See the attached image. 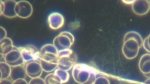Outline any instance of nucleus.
Listing matches in <instances>:
<instances>
[{
    "label": "nucleus",
    "mask_w": 150,
    "mask_h": 84,
    "mask_svg": "<svg viewBox=\"0 0 150 84\" xmlns=\"http://www.w3.org/2000/svg\"><path fill=\"white\" fill-rule=\"evenodd\" d=\"M5 10L2 15L8 18H13L17 16L15 11L16 6L17 2L14 0H6L4 1Z\"/></svg>",
    "instance_id": "nucleus-13"
},
{
    "label": "nucleus",
    "mask_w": 150,
    "mask_h": 84,
    "mask_svg": "<svg viewBox=\"0 0 150 84\" xmlns=\"http://www.w3.org/2000/svg\"><path fill=\"white\" fill-rule=\"evenodd\" d=\"M144 84H150V78H148L146 80Z\"/></svg>",
    "instance_id": "nucleus-29"
},
{
    "label": "nucleus",
    "mask_w": 150,
    "mask_h": 84,
    "mask_svg": "<svg viewBox=\"0 0 150 84\" xmlns=\"http://www.w3.org/2000/svg\"><path fill=\"white\" fill-rule=\"evenodd\" d=\"M18 48L25 62L40 60V51L35 46L28 45Z\"/></svg>",
    "instance_id": "nucleus-5"
},
{
    "label": "nucleus",
    "mask_w": 150,
    "mask_h": 84,
    "mask_svg": "<svg viewBox=\"0 0 150 84\" xmlns=\"http://www.w3.org/2000/svg\"><path fill=\"white\" fill-rule=\"evenodd\" d=\"M27 74L26 67L24 65L13 66L11 70L10 78L13 81L19 79H25Z\"/></svg>",
    "instance_id": "nucleus-12"
},
{
    "label": "nucleus",
    "mask_w": 150,
    "mask_h": 84,
    "mask_svg": "<svg viewBox=\"0 0 150 84\" xmlns=\"http://www.w3.org/2000/svg\"><path fill=\"white\" fill-rule=\"evenodd\" d=\"M13 84H29L25 79H19L13 81Z\"/></svg>",
    "instance_id": "nucleus-25"
},
{
    "label": "nucleus",
    "mask_w": 150,
    "mask_h": 84,
    "mask_svg": "<svg viewBox=\"0 0 150 84\" xmlns=\"http://www.w3.org/2000/svg\"><path fill=\"white\" fill-rule=\"evenodd\" d=\"M45 84H61L59 77L55 74L50 73L47 75L45 79Z\"/></svg>",
    "instance_id": "nucleus-19"
},
{
    "label": "nucleus",
    "mask_w": 150,
    "mask_h": 84,
    "mask_svg": "<svg viewBox=\"0 0 150 84\" xmlns=\"http://www.w3.org/2000/svg\"><path fill=\"white\" fill-rule=\"evenodd\" d=\"M13 41L9 38H5L0 41V52L1 55L5 56L13 50Z\"/></svg>",
    "instance_id": "nucleus-16"
},
{
    "label": "nucleus",
    "mask_w": 150,
    "mask_h": 84,
    "mask_svg": "<svg viewBox=\"0 0 150 84\" xmlns=\"http://www.w3.org/2000/svg\"><path fill=\"white\" fill-rule=\"evenodd\" d=\"M74 41L73 35L69 32L64 31L59 33L53 40V45L58 51L70 49Z\"/></svg>",
    "instance_id": "nucleus-3"
},
{
    "label": "nucleus",
    "mask_w": 150,
    "mask_h": 84,
    "mask_svg": "<svg viewBox=\"0 0 150 84\" xmlns=\"http://www.w3.org/2000/svg\"><path fill=\"white\" fill-rule=\"evenodd\" d=\"M25 63L27 74L31 78H39L42 75L43 72L42 68L40 64V61L33 60Z\"/></svg>",
    "instance_id": "nucleus-8"
},
{
    "label": "nucleus",
    "mask_w": 150,
    "mask_h": 84,
    "mask_svg": "<svg viewBox=\"0 0 150 84\" xmlns=\"http://www.w3.org/2000/svg\"><path fill=\"white\" fill-rule=\"evenodd\" d=\"M64 16L59 12L51 13L48 18L49 26L53 29H60L64 24Z\"/></svg>",
    "instance_id": "nucleus-9"
},
{
    "label": "nucleus",
    "mask_w": 150,
    "mask_h": 84,
    "mask_svg": "<svg viewBox=\"0 0 150 84\" xmlns=\"http://www.w3.org/2000/svg\"><path fill=\"white\" fill-rule=\"evenodd\" d=\"M149 4H150V1H149Z\"/></svg>",
    "instance_id": "nucleus-33"
},
{
    "label": "nucleus",
    "mask_w": 150,
    "mask_h": 84,
    "mask_svg": "<svg viewBox=\"0 0 150 84\" xmlns=\"http://www.w3.org/2000/svg\"><path fill=\"white\" fill-rule=\"evenodd\" d=\"M143 46L145 50H146L147 52H150V46L148 44L147 37L143 41Z\"/></svg>",
    "instance_id": "nucleus-23"
},
{
    "label": "nucleus",
    "mask_w": 150,
    "mask_h": 84,
    "mask_svg": "<svg viewBox=\"0 0 150 84\" xmlns=\"http://www.w3.org/2000/svg\"><path fill=\"white\" fill-rule=\"evenodd\" d=\"M29 84H45V83L44 80L39 77L32 78L30 80Z\"/></svg>",
    "instance_id": "nucleus-22"
},
{
    "label": "nucleus",
    "mask_w": 150,
    "mask_h": 84,
    "mask_svg": "<svg viewBox=\"0 0 150 84\" xmlns=\"http://www.w3.org/2000/svg\"><path fill=\"white\" fill-rule=\"evenodd\" d=\"M139 48V45L136 40L130 39L124 42L122 51L127 59L132 60L137 56Z\"/></svg>",
    "instance_id": "nucleus-4"
},
{
    "label": "nucleus",
    "mask_w": 150,
    "mask_h": 84,
    "mask_svg": "<svg viewBox=\"0 0 150 84\" xmlns=\"http://www.w3.org/2000/svg\"><path fill=\"white\" fill-rule=\"evenodd\" d=\"M139 68L143 74L150 73V54L148 53L143 55L139 62Z\"/></svg>",
    "instance_id": "nucleus-15"
},
{
    "label": "nucleus",
    "mask_w": 150,
    "mask_h": 84,
    "mask_svg": "<svg viewBox=\"0 0 150 84\" xmlns=\"http://www.w3.org/2000/svg\"><path fill=\"white\" fill-rule=\"evenodd\" d=\"M5 62L10 66H15L22 65L25 64V61L18 47L14 46L13 50L4 56Z\"/></svg>",
    "instance_id": "nucleus-6"
},
{
    "label": "nucleus",
    "mask_w": 150,
    "mask_h": 84,
    "mask_svg": "<svg viewBox=\"0 0 150 84\" xmlns=\"http://www.w3.org/2000/svg\"><path fill=\"white\" fill-rule=\"evenodd\" d=\"M32 4L27 1H20L17 2L15 8L16 13L19 17L28 18L33 13Z\"/></svg>",
    "instance_id": "nucleus-7"
},
{
    "label": "nucleus",
    "mask_w": 150,
    "mask_h": 84,
    "mask_svg": "<svg viewBox=\"0 0 150 84\" xmlns=\"http://www.w3.org/2000/svg\"><path fill=\"white\" fill-rule=\"evenodd\" d=\"M77 61V55L71 49L59 51L58 53L57 67L59 69L68 71L71 69Z\"/></svg>",
    "instance_id": "nucleus-1"
},
{
    "label": "nucleus",
    "mask_w": 150,
    "mask_h": 84,
    "mask_svg": "<svg viewBox=\"0 0 150 84\" xmlns=\"http://www.w3.org/2000/svg\"><path fill=\"white\" fill-rule=\"evenodd\" d=\"M54 74L59 77L62 84L66 83L69 80L70 75L67 71H64L58 68L55 70Z\"/></svg>",
    "instance_id": "nucleus-20"
},
{
    "label": "nucleus",
    "mask_w": 150,
    "mask_h": 84,
    "mask_svg": "<svg viewBox=\"0 0 150 84\" xmlns=\"http://www.w3.org/2000/svg\"><path fill=\"white\" fill-rule=\"evenodd\" d=\"M130 39H133L136 40L138 43L140 48L143 45V38H142L141 35L136 32L130 31L126 33L124 37V42Z\"/></svg>",
    "instance_id": "nucleus-18"
},
{
    "label": "nucleus",
    "mask_w": 150,
    "mask_h": 84,
    "mask_svg": "<svg viewBox=\"0 0 150 84\" xmlns=\"http://www.w3.org/2000/svg\"><path fill=\"white\" fill-rule=\"evenodd\" d=\"M0 68L1 80L6 79L10 77L12 68L8 64L4 61H1Z\"/></svg>",
    "instance_id": "nucleus-17"
},
{
    "label": "nucleus",
    "mask_w": 150,
    "mask_h": 84,
    "mask_svg": "<svg viewBox=\"0 0 150 84\" xmlns=\"http://www.w3.org/2000/svg\"><path fill=\"white\" fill-rule=\"evenodd\" d=\"M0 30H1V38L0 40H1L2 39L6 37L7 32L5 28H3L2 26H0Z\"/></svg>",
    "instance_id": "nucleus-24"
},
{
    "label": "nucleus",
    "mask_w": 150,
    "mask_h": 84,
    "mask_svg": "<svg viewBox=\"0 0 150 84\" xmlns=\"http://www.w3.org/2000/svg\"><path fill=\"white\" fill-rule=\"evenodd\" d=\"M93 84H110V82L106 77L100 76L96 78Z\"/></svg>",
    "instance_id": "nucleus-21"
},
{
    "label": "nucleus",
    "mask_w": 150,
    "mask_h": 84,
    "mask_svg": "<svg viewBox=\"0 0 150 84\" xmlns=\"http://www.w3.org/2000/svg\"><path fill=\"white\" fill-rule=\"evenodd\" d=\"M58 59H48L40 58V64L43 70L46 72H50L55 70L57 67Z\"/></svg>",
    "instance_id": "nucleus-14"
},
{
    "label": "nucleus",
    "mask_w": 150,
    "mask_h": 84,
    "mask_svg": "<svg viewBox=\"0 0 150 84\" xmlns=\"http://www.w3.org/2000/svg\"><path fill=\"white\" fill-rule=\"evenodd\" d=\"M141 84V83H139V82H132V83H130V84Z\"/></svg>",
    "instance_id": "nucleus-32"
},
{
    "label": "nucleus",
    "mask_w": 150,
    "mask_h": 84,
    "mask_svg": "<svg viewBox=\"0 0 150 84\" xmlns=\"http://www.w3.org/2000/svg\"><path fill=\"white\" fill-rule=\"evenodd\" d=\"M132 7L133 12L140 16L147 14L150 8L149 1L146 0L134 1Z\"/></svg>",
    "instance_id": "nucleus-11"
},
{
    "label": "nucleus",
    "mask_w": 150,
    "mask_h": 84,
    "mask_svg": "<svg viewBox=\"0 0 150 84\" xmlns=\"http://www.w3.org/2000/svg\"><path fill=\"white\" fill-rule=\"evenodd\" d=\"M95 68L85 64H76L74 66L72 76L74 79L80 84L87 82Z\"/></svg>",
    "instance_id": "nucleus-2"
},
{
    "label": "nucleus",
    "mask_w": 150,
    "mask_h": 84,
    "mask_svg": "<svg viewBox=\"0 0 150 84\" xmlns=\"http://www.w3.org/2000/svg\"><path fill=\"white\" fill-rule=\"evenodd\" d=\"M1 2V15H2L3 12H4V10H5V4H4V1H2V0L0 1Z\"/></svg>",
    "instance_id": "nucleus-27"
},
{
    "label": "nucleus",
    "mask_w": 150,
    "mask_h": 84,
    "mask_svg": "<svg viewBox=\"0 0 150 84\" xmlns=\"http://www.w3.org/2000/svg\"><path fill=\"white\" fill-rule=\"evenodd\" d=\"M147 37V41H148V44L149 45V46H150V34H149V36H148Z\"/></svg>",
    "instance_id": "nucleus-31"
},
{
    "label": "nucleus",
    "mask_w": 150,
    "mask_h": 84,
    "mask_svg": "<svg viewBox=\"0 0 150 84\" xmlns=\"http://www.w3.org/2000/svg\"><path fill=\"white\" fill-rule=\"evenodd\" d=\"M134 1H122L124 3L126 4H132L134 2Z\"/></svg>",
    "instance_id": "nucleus-28"
},
{
    "label": "nucleus",
    "mask_w": 150,
    "mask_h": 84,
    "mask_svg": "<svg viewBox=\"0 0 150 84\" xmlns=\"http://www.w3.org/2000/svg\"><path fill=\"white\" fill-rule=\"evenodd\" d=\"M144 76L148 78H150V73L146 74H144Z\"/></svg>",
    "instance_id": "nucleus-30"
},
{
    "label": "nucleus",
    "mask_w": 150,
    "mask_h": 84,
    "mask_svg": "<svg viewBox=\"0 0 150 84\" xmlns=\"http://www.w3.org/2000/svg\"><path fill=\"white\" fill-rule=\"evenodd\" d=\"M0 84H13L12 80L8 79H2L0 80Z\"/></svg>",
    "instance_id": "nucleus-26"
},
{
    "label": "nucleus",
    "mask_w": 150,
    "mask_h": 84,
    "mask_svg": "<svg viewBox=\"0 0 150 84\" xmlns=\"http://www.w3.org/2000/svg\"><path fill=\"white\" fill-rule=\"evenodd\" d=\"M58 50L55 46L51 44L45 45L40 51V58L58 59Z\"/></svg>",
    "instance_id": "nucleus-10"
}]
</instances>
